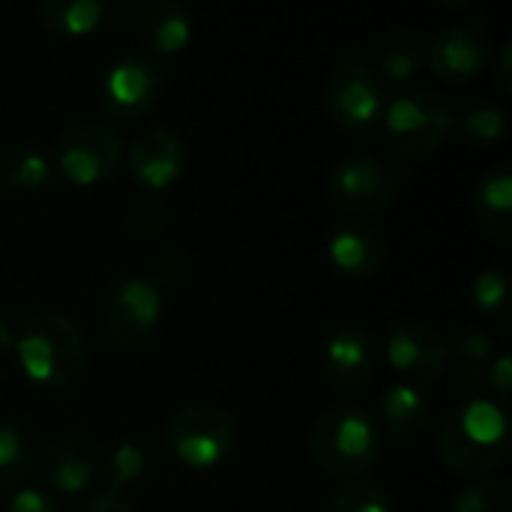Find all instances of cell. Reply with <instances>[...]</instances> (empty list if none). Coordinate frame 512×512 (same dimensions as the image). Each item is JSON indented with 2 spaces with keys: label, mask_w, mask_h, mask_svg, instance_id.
Masks as SVG:
<instances>
[{
  "label": "cell",
  "mask_w": 512,
  "mask_h": 512,
  "mask_svg": "<svg viewBox=\"0 0 512 512\" xmlns=\"http://www.w3.org/2000/svg\"><path fill=\"white\" fill-rule=\"evenodd\" d=\"M438 453L447 468L483 477L510 456V420L492 399H474L447 411L438 432Z\"/></svg>",
  "instance_id": "1"
},
{
  "label": "cell",
  "mask_w": 512,
  "mask_h": 512,
  "mask_svg": "<svg viewBox=\"0 0 512 512\" xmlns=\"http://www.w3.org/2000/svg\"><path fill=\"white\" fill-rule=\"evenodd\" d=\"M309 450L321 471L351 480L378 465L384 453V429L366 408L336 405L315 420L309 432Z\"/></svg>",
  "instance_id": "2"
},
{
  "label": "cell",
  "mask_w": 512,
  "mask_h": 512,
  "mask_svg": "<svg viewBox=\"0 0 512 512\" xmlns=\"http://www.w3.org/2000/svg\"><path fill=\"white\" fill-rule=\"evenodd\" d=\"M12 351L18 354L24 375L45 390L69 387L84 369V336L63 312H39L27 318Z\"/></svg>",
  "instance_id": "3"
},
{
  "label": "cell",
  "mask_w": 512,
  "mask_h": 512,
  "mask_svg": "<svg viewBox=\"0 0 512 512\" xmlns=\"http://www.w3.org/2000/svg\"><path fill=\"white\" fill-rule=\"evenodd\" d=\"M384 132L399 156L420 159L435 153L453 132L456 111L432 90H411L390 99L384 111Z\"/></svg>",
  "instance_id": "4"
},
{
  "label": "cell",
  "mask_w": 512,
  "mask_h": 512,
  "mask_svg": "<svg viewBox=\"0 0 512 512\" xmlns=\"http://www.w3.org/2000/svg\"><path fill=\"white\" fill-rule=\"evenodd\" d=\"M126 144L108 123H75L54 147V168L78 186H93L114 177L123 165Z\"/></svg>",
  "instance_id": "5"
},
{
  "label": "cell",
  "mask_w": 512,
  "mask_h": 512,
  "mask_svg": "<svg viewBox=\"0 0 512 512\" xmlns=\"http://www.w3.org/2000/svg\"><path fill=\"white\" fill-rule=\"evenodd\" d=\"M165 84L162 63L153 54H126L114 60L99 81V102L114 120L144 117Z\"/></svg>",
  "instance_id": "6"
},
{
  "label": "cell",
  "mask_w": 512,
  "mask_h": 512,
  "mask_svg": "<svg viewBox=\"0 0 512 512\" xmlns=\"http://www.w3.org/2000/svg\"><path fill=\"white\" fill-rule=\"evenodd\" d=\"M171 453L186 468H213L219 465L234 444V423L222 408L213 405H189L174 414L168 426Z\"/></svg>",
  "instance_id": "7"
},
{
  "label": "cell",
  "mask_w": 512,
  "mask_h": 512,
  "mask_svg": "<svg viewBox=\"0 0 512 512\" xmlns=\"http://www.w3.org/2000/svg\"><path fill=\"white\" fill-rule=\"evenodd\" d=\"M162 318V291L144 276L114 282L102 303V327L114 345H141Z\"/></svg>",
  "instance_id": "8"
},
{
  "label": "cell",
  "mask_w": 512,
  "mask_h": 512,
  "mask_svg": "<svg viewBox=\"0 0 512 512\" xmlns=\"http://www.w3.org/2000/svg\"><path fill=\"white\" fill-rule=\"evenodd\" d=\"M324 105L339 126L366 129L381 120L390 105L387 81L366 63L342 66L327 84Z\"/></svg>",
  "instance_id": "9"
},
{
  "label": "cell",
  "mask_w": 512,
  "mask_h": 512,
  "mask_svg": "<svg viewBox=\"0 0 512 512\" xmlns=\"http://www.w3.org/2000/svg\"><path fill=\"white\" fill-rule=\"evenodd\" d=\"M330 198L351 216H375L396 198V174L375 156H354L333 168Z\"/></svg>",
  "instance_id": "10"
},
{
  "label": "cell",
  "mask_w": 512,
  "mask_h": 512,
  "mask_svg": "<svg viewBox=\"0 0 512 512\" xmlns=\"http://www.w3.org/2000/svg\"><path fill=\"white\" fill-rule=\"evenodd\" d=\"M387 360L414 381H435L450 369V345L423 321H402L387 336Z\"/></svg>",
  "instance_id": "11"
},
{
  "label": "cell",
  "mask_w": 512,
  "mask_h": 512,
  "mask_svg": "<svg viewBox=\"0 0 512 512\" xmlns=\"http://www.w3.org/2000/svg\"><path fill=\"white\" fill-rule=\"evenodd\" d=\"M426 57L432 72L441 81L462 84L477 78L489 63V42L480 30L465 24H450L432 36L426 45Z\"/></svg>",
  "instance_id": "12"
},
{
  "label": "cell",
  "mask_w": 512,
  "mask_h": 512,
  "mask_svg": "<svg viewBox=\"0 0 512 512\" xmlns=\"http://www.w3.org/2000/svg\"><path fill=\"white\" fill-rule=\"evenodd\" d=\"M183 168V141L171 129H147L129 144V171L150 192L168 189Z\"/></svg>",
  "instance_id": "13"
},
{
  "label": "cell",
  "mask_w": 512,
  "mask_h": 512,
  "mask_svg": "<svg viewBox=\"0 0 512 512\" xmlns=\"http://www.w3.org/2000/svg\"><path fill=\"white\" fill-rule=\"evenodd\" d=\"M321 366H324V375L336 387H360L375 372V345H372V336L366 330H360V327H342V330H336L327 339V345H324Z\"/></svg>",
  "instance_id": "14"
},
{
  "label": "cell",
  "mask_w": 512,
  "mask_h": 512,
  "mask_svg": "<svg viewBox=\"0 0 512 512\" xmlns=\"http://www.w3.org/2000/svg\"><path fill=\"white\" fill-rule=\"evenodd\" d=\"M327 255L342 273H348L354 279H366L384 267L387 243L378 228H372L366 222H351V225H342L339 231H333V237L327 243Z\"/></svg>",
  "instance_id": "15"
},
{
  "label": "cell",
  "mask_w": 512,
  "mask_h": 512,
  "mask_svg": "<svg viewBox=\"0 0 512 512\" xmlns=\"http://www.w3.org/2000/svg\"><path fill=\"white\" fill-rule=\"evenodd\" d=\"M42 477L57 495L72 498V495H81L93 483L96 459L84 444L72 438H60V441H51L42 453Z\"/></svg>",
  "instance_id": "16"
},
{
  "label": "cell",
  "mask_w": 512,
  "mask_h": 512,
  "mask_svg": "<svg viewBox=\"0 0 512 512\" xmlns=\"http://www.w3.org/2000/svg\"><path fill=\"white\" fill-rule=\"evenodd\" d=\"M192 36V21L183 3L177 0H153L141 12V39L153 57L177 54L186 48Z\"/></svg>",
  "instance_id": "17"
},
{
  "label": "cell",
  "mask_w": 512,
  "mask_h": 512,
  "mask_svg": "<svg viewBox=\"0 0 512 512\" xmlns=\"http://www.w3.org/2000/svg\"><path fill=\"white\" fill-rule=\"evenodd\" d=\"M474 210L483 225V231L498 240L510 243L512 240V174L507 165L492 168L474 195Z\"/></svg>",
  "instance_id": "18"
},
{
  "label": "cell",
  "mask_w": 512,
  "mask_h": 512,
  "mask_svg": "<svg viewBox=\"0 0 512 512\" xmlns=\"http://www.w3.org/2000/svg\"><path fill=\"white\" fill-rule=\"evenodd\" d=\"M426 60V42L414 27H390L375 42V72L384 81H408Z\"/></svg>",
  "instance_id": "19"
},
{
  "label": "cell",
  "mask_w": 512,
  "mask_h": 512,
  "mask_svg": "<svg viewBox=\"0 0 512 512\" xmlns=\"http://www.w3.org/2000/svg\"><path fill=\"white\" fill-rule=\"evenodd\" d=\"M432 423V402L420 387L396 384L381 396V429L399 438L420 435Z\"/></svg>",
  "instance_id": "20"
},
{
  "label": "cell",
  "mask_w": 512,
  "mask_h": 512,
  "mask_svg": "<svg viewBox=\"0 0 512 512\" xmlns=\"http://www.w3.org/2000/svg\"><path fill=\"white\" fill-rule=\"evenodd\" d=\"M54 177V162L30 147V144H15L0 150V189L3 192H33Z\"/></svg>",
  "instance_id": "21"
},
{
  "label": "cell",
  "mask_w": 512,
  "mask_h": 512,
  "mask_svg": "<svg viewBox=\"0 0 512 512\" xmlns=\"http://www.w3.org/2000/svg\"><path fill=\"white\" fill-rule=\"evenodd\" d=\"M39 18L51 33L84 36L102 24L105 3L102 0H45L39 6Z\"/></svg>",
  "instance_id": "22"
},
{
  "label": "cell",
  "mask_w": 512,
  "mask_h": 512,
  "mask_svg": "<svg viewBox=\"0 0 512 512\" xmlns=\"http://www.w3.org/2000/svg\"><path fill=\"white\" fill-rule=\"evenodd\" d=\"M36 462V441L18 423H0V489L18 486Z\"/></svg>",
  "instance_id": "23"
},
{
  "label": "cell",
  "mask_w": 512,
  "mask_h": 512,
  "mask_svg": "<svg viewBox=\"0 0 512 512\" xmlns=\"http://www.w3.org/2000/svg\"><path fill=\"white\" fill-rule=\"evenodd\" d=\"M147 474V456L138 444H117L108 459H105V468H102V477H105V486L108 492L105 495H123L135 486H141Z\"/></svg>",
  "instance_id": "24"
},
{
  "label": "cell",
  "mask_w": 512,
  "mask_h": 512,
  "mask_svg": "<svg viewBox=\"0 0 512 512\" xmlns=\"http://www.w3.org/2000/svg\"><path fill=\"white\" fill-rule=\"evenodd\" d=\"M453 129H459L462 138L477 141V144L501 141L507 132V114L492 102H477V105H468L462 114H456Z\"/></svg>",
  "instance_id": "25"
},
{
  "label": "cell",
  "mask_w": 512,
  "mask_h": 512,
  "mask_svg": "<svg viewBox=\"0 0 512 512\" xmlns=\"http://www.w3.org/2000/svg\"><path fill=\"white\" fill-rule=\"evenodd\" d=\"M471 297L483 315L495 321L510 318V279L501 270H483L471 285Z\"/></svg>",
  "instance_id": "26"
},
{
  "label": "cell",
  "mask_w": 512,
  "mask_h": 512,
  "mask_svg": "<svg viewBox=\"0 0 512 512\" xmlns=\"http://www.w3.org/2000/svg\"><path fill=\"white\" fill-rule=\"evenodd\" d=\"M327 512H393L390 498L372 483H345L327 504Z\"/></svg>",
  "instance_id": "27"
},
{
  "label": "cell",
  "mask_w": 512,
  "mask_h": 512,
  "mask_svg": "<svg viewBox=\"0 0 512 512\" xmlns=\"http://www.w3.org/2000/svg\"><path fill=\"white\" fill-rule=\"evenodd\" d=\"M453 512H510V501L495 483H471L459 492Z\"/></svg>",
  "instance_id": "28"
},
{
  "label": "cell",
  "mask_w": 512,
  "mask_h": 512,
  "mask_svg": "<svg viewBox=\"0 0 512 512\" xmlns=\"http://www.w3.org/2000/svg\"><path fill=\"white\" fill-rule=\"evenodd\" d=\"M450 387L456 396H462L465 402L474 399H489V381H486V366L483 363H453L450 372Z\"/></svg>",
  "instance_id": "29"
},
{
  "label": "cell",
  "mask_w": 512,
  "mask_h": 512,
  "mask_svg": "<svg viewBox=\"0 0 512 512\" xmlns=\"http://www.w3.org/2000/svg\"><path fill=\"white\" fill-rule=\"evenodd\" d=\"M492 339L483 330H462L456 333L453 345H450V357H456L459 363H483L492 357Z\"/></svg>",
  "instance_id": "30"
},
{
  "label": "cell",
  "mask_w": 512,
  "mask_h": 512,
  "mask_svg": "<svg viewBox=\"0 0 512 512\" xmlns=\"http://www.w3.org/2000/svg\"><path fill=\"white\" fill-rule=\"evenodd\" d=\"M486 381H489V399L507 411L512 399V357L507 351H501L492 360V366H486Z\"/></svg>",
  "instance_id": "31"
},
{
  "label": "cell",
  "mask_w": 512,
  "mask_h": 512,
  "mask_svg": "<svg viewBox=\"0 0 512 512\" xmlns=\"http://www.w3.org/2000/svg\"><path fill=\"white\" fill-rule=\"evenodd\" d=\"M129 225H132V231H135L138 237H153V234H159V231H162V225H165L162 201H159L156 195H147V198L135 207V213H132Z\"/></svg>",
  "instance_id": "32"
},
{
  "label": "cell",
  "mask_w": 512,
  "mask_h": 512,
  "mask_svg": "<svg viewBox=\"0 0 512 512\" xmlns=\"http://www.w3.org/2000/svg\"><path fill=\"white\" fill-rule=\"evenodd\" d=\"M186 273H189V258L183 255V252H165V255H159V261L153 264V276L156 279H150L159 291L162 288H174V285H180L183 279H186Z\"/></svg>",
  "instance_id": "33"
},
{
  "label": "cell",
  "mask_w": 512,
  "mask_h": 512,
  "mask_svg": "<svg viewBox=\"0 0 512 512\" xmlns=\"http://www.w3.org/2000/svg\"><path fill=\"white\" fill-rule=\"evenodd\" d=\"M3 512H60V504L42 489H18Z\"/></svg>",
  "instance_id": "34"
},
{
  "label": "cell",
  "mask_w": 512,
  "mask_h": 512,
  "mask_svg": "<svg viewBox=\"0 0 512 512\" xmlns=\"http://www.w3.org/2000/svg\"><path fill=\"white\" fill-rule=\"evenodd\" d=\"M81 512H135L123 498H117V495H99V498H93L87 507Z\"/></svg>",
  "instance_id": "35"
},
{
  "label": "cell",
  "mask_w": 512,
  "mask_h": 512,
  "mask_svg": "<svg viewBox=\"0 0 512 512\" xmlns=\"http://www.w3.org/2000/svg\"><path fill=\"white\" fill-rule=\"evenodd\" d=\"M498 81L501 87L510 93L512 90V42L501 45V54H498Z\"/></svg>",
  "instance_id": "36"
},
{
  "label": "cell",
  "mask_w": 512,
  "mask_h": 512,
  "mask_svg": "<svg viewBox=\"0 0 512 512\" xmlns=\"http://www.w3.org/2000/svg\"><path fill=\"white\" fill-rule=\"evenodd\" d=\"M12 345H15V333L9 330V324L0 321V360H6V354L12 351Z\"/></svg>",
  "instance_id": "37"
}]
</instances>
